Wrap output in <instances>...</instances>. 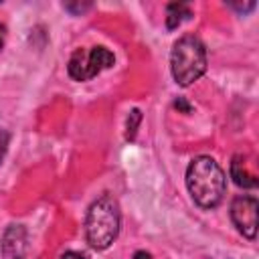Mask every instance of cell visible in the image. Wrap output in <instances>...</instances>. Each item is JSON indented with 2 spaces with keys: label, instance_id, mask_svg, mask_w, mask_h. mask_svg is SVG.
Returning a JSON list of instances; mask_svg holds the SVG:
<instances>
[{
  "label": "cell",
  "instance_id": "8",
  "mask_svg": "<svg viewBox=\"0 0 259 259\" xmlns=\"http://www.w3.org/2000/svg\"><path fill=\"white\" fill-rule=\"evenodd\" d=\"M192 16V10L188 4L184 2H172L166 6V26L172 30V28H178L184 20H188Z\"/></svg>",
  "mask_w": 259,
  "mask_h": 259
},
{
  "label": "cell",
  "instance_id": "7",
  "mask_svg": "<svg viewBox=\"0 0 259 259\" xmlns=\"http://www.w3.org/2000/svg\"><path fill=\"white\" fill-rule=\"evenodd\" d=\"M231 178L241 188H257V178H255V174H251L247 170L241 154H235L231 160Z\"/></svg>",
  "mask_w": 259,
  "mask_h": 259
},
{
  "label": "cell",
  "instance_id": "3",
  "mask_svg": "<svg viewBox=\"0 0 259 259\" xmlns=\"http://www.w3.org/2000/svg\"><path fill=\"white\" fill-rule=\"evenodd\" d=\"M170 71L180 87L198 81L206 71V47L194 34L180 36L170 53Z\"/></svg>",
  "mask_w": 259,
  "mask_h": 259
},
{
  "label": "cell",
  "instance_id": "12",
  "mask_svg": "<svg viewBox=\"0 0 259 259\" xmlns=\"http://www.w3.org/2000/svg\"><path fill=\"white\" fill-rule=\"evenodd\" d=\"M231 8H235V10H239V12H251L253 8H255V2H249V4H229Z\"/></svg>",
  "mask_w": 259,
  "mask_h": 259
},
{
  "label": "cell",
  "instance_id": "2",
  "mask_svg": "<svg viewBox=\"0 0 259 259\" xmlns=\"http://www.w3.org/2000/svg\"><path fill=\"white\" fill-rule=\"evenodd\" d=\"M119 227H121L119 202L115 200L113 194L103 192L87 208V214H85V239L93 249L103 251L117 239Z\"/></svg>",
  "mask_w": 259,
  "mask_h": 259
},
{
  "label": "cell",
  "instance_id": "10",
  "mask_svg": "<svg viewBox=\"0 0 259 259\" xmlns=\"http://www.w3.org/2000/svg\"><path fill=\"white\" fill-rule=\"evenodd\" d=\"M8 142H10L8 132H6L4 127H0V162H2V158H4V154H6V150H8Z\"/></svg>",
  "mask_w": 259,
  "mask_h": 259
},
{
  "label": "cell",
  "instance_id": "16",
  "mask_svg": "<svg viewBox=\"0 0 259 259\" xmlns=\"http://www.w3.org/2000/svg\"><path fill=\"white\" fill-rule=\"evenodd\" d=\"M4 38H6V26L0 22V51H2V47H4Z\"/></svg>",
  "mask_w": 259,
  "mask_h": 259
},
{
  "label": "cell",
  "instance_id": "17",
  "mask_svg": "<svg viewBox=\"0 0 259 259\" xmlns=\"http://www.w3.org/2000/svg\"><path fill=\"white\" fill-rule=\"evenodd\" d=\"M214 259H227V257H214Z\"/></svg>",
  "mask_w": 259,
  "mask_h": 259
},
{
  "label": "cell",
  "instance_id": "4",
  "mask_svg": "<svg viewBox=\"0 0 259 259\" xmlns=\"http://www.w3.org/2000/svg\"><path fill=\"white\" fill-rule=\"evenodd\" d=\"M113 63H115L113 53L101 45L91 49H77L67 63V73L75 81H89L101 71L113 67Z\"/></svg>",
  "mask_w": 259,
  "mask_h": 259
},
{
  "label": "cell",
  "instance_id": "1",
  "mask_svg": "<svg viewBox=\"0 0 259 259\" xmlns=\"http://www.w3.org/2000/svg\"><path fill=\"white\" fill-rule=\"evenodd\" d=\"M186 188L190 198L204 210L217 208L227 192V176L210 156H196L186 168Z\"/></svg>",
  "mask_w": 259,
  "mask_h": 259
},
{
  "label": "cell",
  "instance_id": "13",
  "mask_svg": "<svg viewBox=\"0 0 259 259\" xmlns=\"http://www.w3.org/2000/svg\"><path fill=\"white\" fill-rule=\"evenodd\" d=\"M59 259H87L83 253H79V251H65Z\"/></svg>",
  "mask_w": 259,
  "mask_h": 259
},
{
  "label": "cell",
  "instance_id": "6",
  "mask_svg": "<svg viewBox=\"0 0 259 259\" xmlns=\"http://www.w3.org/2000/svg\"><path fill=\"white\" fill-rule=\"evenodd\" d=\"M2 259H24L26 255V229L22 225H8L0 241Z\"/></svg>",
  "mask_w": 259,
  "mask_h": 259
},
{
  "label": "cell",
  "instance_id": "14",
  "mask_svg": "<svg viewBox=\"0 0 259 259\" xmlns=\"http://www.w3.org/2000/svg\"><path fill=\"white\" fill-rule=\"evenodd\" d=\"M174 107H176V109H182L184 113H188V111H190V105L184 101V97H178V99L174 101Z\"/></svg>",
  "mask_w": 259,
  "mask_h": 259
},
{
  "label": "cell",
  "instance_id": "9",
  "mask_svg": "<svg viewBox=\"0 0 259 259\" xmlns=\"http://www.w3.org/2000/svg\"><path fill=\"white\" fill-rule=\"evenodd\" d=\"M140 121H142V111L140 109H132L130 115H127V121H125V140H134L136 138Z\"/></svg>",
  "mask_w": 259,
  "mask_h": 259
},
{
  "label": "cell",
  "instance_id": "11",
  "mask_svg": "<svg viewBox=\"0 0 259 259\" xmlns=\"http://www.w3.org/2000/svg\"><path fill=\"white\" fill-rule=\"evenodd\" d=\"M63 6H65V10H69L73 14H79V12L89 10L91 8V2H85V4H63Z\"/></svg>",
  "mask_w": 259,
  "mask_h": 259
},
{
  "label": "cell",
  "instance_id": "15",
  "mask_svg": "<svg viewBox=\"0 0 259 259\" xmlns=\"http://www.w3.org/2000/svg\"><path fill=\"white\" fill-rule=\"evenodd\" d=\"M134 259H152V255L146 253V251H136L134 253Z\"/></svg>",
  "mask_w": 259,
  "mask_h": 259
},
{
  "label": "cell",
  "instance_id": "5",
  "mask_svg": "<svg viewBox=\"0 0 259 259\" xmlns=\"http://www.w3.org/2000/svg\"><path fill=\"white\" fill-rule=\"evenodd\" d=\"M257 210L259 202L255 196L249 194H239L231 202V221L237 227V231L249 241L257 237Z\"/></svg>",
  "mask_w": 259,
  "mask_h": 259
}]
</instances>
